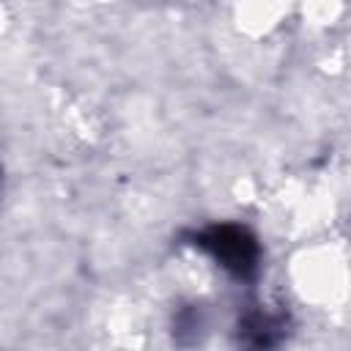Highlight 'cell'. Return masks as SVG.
Listing matches in <instances>:
<instances>
[{
    "label": "cell",
    "instance_id": "1",
    "mask_svg": "<svg viewBox=\"0 0 351 351\" xmlns=\"http://www.w3.org/2000/svg\"><path fill=\"white\" fill-rule=\"evenodd\" d=\"M200 247H206L225 269H230L236 274H250L258 261L255 241L241 228H233V225L211 228L208 233L200 236Z\"/></svg>",
    "mask_w": 351,
    "mask_h": 351
}]
</instances>
